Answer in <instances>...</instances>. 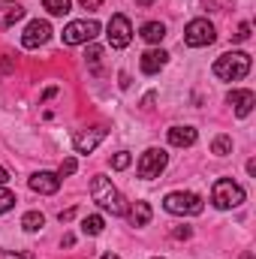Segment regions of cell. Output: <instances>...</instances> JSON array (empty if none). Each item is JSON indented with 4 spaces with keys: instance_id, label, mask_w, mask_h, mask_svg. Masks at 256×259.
Returning a JSON list of instances; mask_svg holds the SVG:
<instances>
[{
    "instance_id": "cell-1",
    "label": "cell",
    "mask_w": 256,
    "mask_h": 259,
    "mask_svg": "<svg viewBox=\"0 0 256 259\" xmlns=\"http://www.w3.org/2000/svg\"><path fill=\"white\" fill-rule=\"evenodd\" d=\"M91 196H94V202H97L103 211H109V214H115V217L127 214V199L118 193V187H115L106 175H94V178H91Z\"/></svg>"
},
{
    "instance_id": "cell-2",
    "label": "cell",
    "mask_w": 256,
    "mask_h": 259,
    "mask_svg": "<svg viewBox=\"0 0 256 259\" xmlns=\"http://www.w3.org/2000/svg\"><path fill=\"white\" fill-rule=\"evenodd\" d=\"M250 72V55L247 52H226L214 61V75L223 81H241Z\"/></svg>"
},
{
    "instance_id": "cell-3",
    "label": "cell",
    "mask_w": 256,
    "mask_h": 259,
    "mask_svg": "<svg viewBox=\"0 0 256 259\" xmlns=\"http://www.w3.org/2000/svg\"><path fill=\"white\" fill-rule=\"evenodd\" d=\"M163 208L169 214H178V217H196L205 211V202L199 193H190V190H175L163 199Z\"/></svg>"
},
{
    "instance_id": "cell-4",
    "label": "cell",
    "mask_w": 256,
    "mask_h": 259,
    "mask_svg": "<svg viewBox=\"0 0 256 259\" xmlns=\"http://www.w3.org/2000/svg\"><path fill=\"white\" fill-rule=\"evenodd\" d=\"M241 202H244V187H241V184H235L232 178L214 181V187H211V205H214V208L229 211V208H238Z\"/></svg>"
},
{
    "instance_id": "cell-5",
    "label": "cell",
    "mask_w": 256,
    "mask_h": 259,
    "mask_svg": "<svg viewBox=\"0 0 256 259\" xmlns=\"http://www.w3.org/2000/svg\"><path fill=\"white\" fill-rule=\"evenodd\" d=\"M100 33V24L94 18H81V21H69L64 27V46H84V42H94Z\"/></svg>"
},
{
    "instance_id": "cell-6",
    "label": "cell",
    "mask_w": 256,
    "mask_h": 259,
    "mask_svg": "<svg viewBox=\"0 0 256 259\" xmlns=\"http://www.w3.org/2000/svg\"><path fill=\"white\" fill-rule=\"evenodd\" d=\"M214 39H217V30H214V24L208 18H193L190 24H187V30H184V42L190 49H205Z\"/></svg>"
},
{
    "instance_id": "cell-7",
    "label": "cell",
    "mask_w": 256,
    "mask_h": 259,
    "mask_svg": "<svg viewBox=\"0 0 256 259\" xmlns=\"http://www.w3.org/2000/svg\"><path fill=\"white\" fill-rule=\"evenodd\" d=\"M166 163H169V154L163 148H148L142 154V160H139V178H145V181L160 178V172L166 169Z\"/></svg>"
},
{
    "instance_id": "cell-8",
    "label": "cell",
    "mask_w": 256,
    "mask_h": 259,
    "mask_svg": "<svg viewBox=\"0 0 256 259\" xmlns=\"http://www.w3.org/2000/svg\"><path fill=\"white\" fill-rule=\"evenodd\" d=\"M109 33V46L112 49H127L130 42H133V24H130V18L127 15H112V21H109V27H106Z\"/></svg>"
},
{
    "instance_id": "cell-9",
    "label": "cell",
    "mask_w": 256,
    "mask_h": 259,
    "mask_svg": "<svg viewBox=\"0 0 256 259\" xmlns=\"http://www.w3.org/2000/svg\"><path fill=\"white\" fill-rule=\"evenodd\" d=\"M52 39V24L49 21H30L27 27H24V33H21V46L24 49H39V46H46Z\"/></svg>"
},
{
    "instance_id": "cell-10",
    "label": "cell",
    "mask_w": 256,
    "mask_h": 259,
    "mask_svg": "<svg viewBox=\"0 0 256 259\" xmlns=\"http://www.w3.org/2000/svg\"><path fill=\"white\" fill-rule=\"evenodd\" d=\"M30 190L33 193H42V196H52L61 190V175H55V172H36V175H30Z\"/></svg>"
},
{
    "instance_id": "cell-11",
    "label": "cell",
    "mask_w": 256,
    "mask_h": 259,
    "mask_svg": "<svg viewBox=\"0 0 256 259\" xmlns=\"http://www.w3.org/2000/svg\"><path fill=\"white\" fill-rule=\"evenodd\" d=\"M106 136H109V130L106 127H94V130H88V133H78V136L72 139V148H75L78 154H91Z\"/></svg>"
},
{
    "instance_id": "cell-12",
    "label": "cell",
    "mask_w": 256,
    "mask_h": 259,
    "mask_svg": "<svg viewBox=\"0 0 256 259\" xmlns=\"http://www.w3.org/2000/svg\"><path fill=\"white\" fill-rule=\"evenodd\" d=\"M226 103L235 109L238 118H247V115L253 112V106H256V97H253V91H229Z\"/></svg>"
},
{
    "instance_id": "cell-13",
    "label": "cell",
    "mask_w": 256,
    "mask_h": 259,
    "mask_svg": "<svg viewBox=\"0 0 256 259\" xmlns=\"http://www.w3.org/2000/svg\"><path fill=\"white\" fill-rule=\"evenodd\" d=\"M21 18H24V6L18 0H0V30H9Z\"/></svg>"
},
{
    "instance_id": "cell-14",
    "label": "cell",
    "mask_w": 256,
    "mask_h": 259,
    "mask_svg": "<svg viewBox=\"0 0 256 259\" xmlns=\"http://www.w3.org/2000/svg\"><path fill=\"white\" fill-rule=\"evenodd\" d=\"M166 61H169V55H166L163 49H148V52L142 55L139 66H142V72H145V75H154V72H160V69L166 66Z\"/></svg>"
},
{
    "instance_id": "cell-15",
    "label": "cell",
    "mask_w": 256,
    "mask_h": 259,
    "mask_svg": "<svg viewBox=\"0 0 256 259\" xmlns=\"http://www.w3.org/2000/svg\"><path fill=\"white\" fill-rule=\"evenodd\" d=\"M139 36H142L145 42L157 46V42L166 36V24H163V21H145V24H142V30H139Z\"/></svg>"
},
{
    "instance_id": "cell-16",
    "label": "cell",
    "mask_w": 256,
    "mask_h": 259,
    "mask_svg": "<svg viewBox=\"0 0 256 259\" xmlns=\"http://www.w3.org/2000/svg\"><path fill=\"white\" fill-rule=\"evenodd\" d=\"M196 142V130L193 127H172L169 130V145L175 148H190Z\"/></svg>"
},
{
    "instance_id": "cell-17",
    "label": "cell",
    "mask_w": 256,
    "mask_h": 259,
    "mask_svg": "<svg viewBox=\"0 0 256 259\" xmlns=\"http://www.w3.org/2000/svg\"><path fill=\"white\" fill-rule=\"evenodd\" d=\"M130 223L133 226H148L151 223V205L148 202H136L133 211H130Z\"/></svg>"
},
{
    "instance_id": "cell-18",
    "label": "cell",
    "mask_w": 256,
    "mask_h": 259,
    "mask_svg": "<svg viewBox=\"0 0 256 259\" xmlns=\"http://www.w3.org/2000/svg\"><path fill=\"white\" fill-rule=\"evenodd\" d=\"M42 226H46L42 211H27V214L21 217V229H24V232H39Z\"/></svg>"
},
{
    "instance_id": "cell-19",
    "label": "cell",
    "mask_w": 256,
    "mask_h": 259,
    "mask_svg": "<svg viewBox=\"0 0 256 259\" xmlns=\"http://www.w3.org/2000/svg\"><path fill=\"white\" fill-rule=\"evenodd\" d=\"M103 226H106V220H103L100 214H88V217L81 220V232H84V235H100Z\"/></svg>"
},
{
    "instance_id": "cell-20",
    "label": "cell",
    "mask_w": 256,
    "mask_h": 259,
    "mask_svg": "<svg viewBox=\"0 0 256 259\" xmlns=\"http://www.w3.org/2000/svg\"><path fill=\"white\" fill-rule=\"evenodd\" d=\"M211 154H217V157L232 154V139H229V136H217V139L211 142Z\"/></svg>"
},
{
    "instance_id": "cell-21",
    "label": "cell",
    "mask_w": 256,
    "mask_h": 259,
    "mask_svg": "<svg viewBox=\"0 0 256 259\" xmlns=\"http://www.w3.org/2000/svg\"><path fill=\"white\" fill-rule=\"evenodd\" d=\"M42 9H49L52 15H66L69 12V0H42Z\"/></svg>"
},
{
    "instance_id": "cell-22",
    "label": "cell",
    "mask_w": 256,
    "mask_h": 259,
    "mask_svg": "<svg viewBox=\"0 0 256 259\" xmlns=\"http://www.w3.org/2000/svg\"><path fill=\"white\" fill-rule=\"evenodd\" d=\"M100 58H103V49H100V46H91V49H88V66H91L94 72H100Z\"/></svg>"
},
{
    "instance_id": "cell-23",
    "label": "cell",
    "mask_w": 256,
    "mask_h": 259,
    "mask_svg": "<svg viewBox=\"0 0 256 259\" xmlns=\"http://www.w3.org/2000/svg\"><path fill=\"white\" fill-rule=\"evenodd\" d=\"M12 205H15V193L6 190V187H0V214H6Z\"/></svg>"
},
{
    "instance_id": "cell-24",
    "label": "cell",
    "mask_w": 256,
    "mask_h": 259,
    "mask_svg": "<svg viewBox=\"0 0 256 259\" xmlns=\"http://www.w3.org/2000/svg\"><path fill=\"white\" fill-rule=\"evenodd\" d=\"M130 160H133V157H130L127 151H118V154L112 157V169H118V172H121V169H127Z\"/></svg>"
},
{
    "instance_id": "cell-25",
    "label": "cell",
    "mask_w": 256,
    "mask_h": 259,
    "mask_svg": "<svg viewBox=\"0 0 256 259\" xmlns=\"http://www.w3.org/2000/svg\"><path fill=\"white\" fill-rule=\"evenodd\" d=\"M75 169H78V163H75V157H66L64 163H61V172H58V175H61V178H66V175H72Z\"/></svg>"
},
{
    "instance_id": "cell-26",
    "label": "cell",
    "mask_w": 256,
    "mask_h": 259,
    "mask_svg": "<svg viewBox=\"0 0 256 259\" xmlns=\"http://www.w3.org/2000/svg\"><path fill=\"white\" fill-rule=\"evenodd\" d=\"M190 235H193L190 226H175V229H172V238H190Z\"/></svg>"
},
{
    "instance_id": "cell-27",
    "label": "cell",
    "mask_w": 256,
    "mask_h": 259,
    "mask_svg": "<svg viewBox=\"0 0 256 259\" xmlns=\"http://www.w3.org/2000/svg\"><path fill=\"white\" fill-rule=\"evenodd\" d=\"M205 3H208V9H217V12H223L229 6V0H205Z\"/></svg>"
},
{
    "instance_id": "cell-28",
    "label": "cell",
    "mask_w": 256,
    "mask_h": 259,
    "mask_svg": "<svg viewBox=\"0 0 256 259\" xmlns=\"http://www.w3.org/2000/svg\"><path fill=\"white\" fill-rule=\"evenodd\" d=\"M0 259H30L27 253H15V250H0Z\"/></svg>"
},
{
    "instance_id": "cell-29",
    "label": "cell",
    "mask_w": 256,
    "mask_h": 259,
    "mask_svg": "<svg viewBox=\"0 0 256 259\" xmlns=\"http://www.w3.org/2000/svg\"><path fill=\"white\" fill-rule=\"evenodd\" d=\"M72 217H75V208H66V211H61V214H58V220H61V223H69Z\"/></svg>"
},
{
    "instance_id": "cell-30",
    "label": "cell",
    "mask_w": 256,
    "mask_h": 259,
    "mask_svg": "<svg viewBox=\"0 0 256 259\" xmlns=\"http://www.w3.org/2000/svg\"><path fill=\"white\" fill-rule=\"evenodd\" d=\"M247 36H250V24H241V27H238V33H235V39H241V42H244Z\"/></svg>"
},
{
    "instance_id": "cell-31",
    "label": "cell",
    "mask_w": 256,
    "mask_h": 259,
    "mask_svg": "<svg viewBox=\"0 0 256 259\" xmlns=\"http://www.w3.org/2000/svg\"><path fill=\"white\" fill-rule=\"evenodd\" d=\"M81 3V9H100L103 6V0H78Z\"/></svg>"
},
{
    "instance_id": "cell-32",
    "label": "cell",
    "mask_w": 256,
    "mask_h": 259,
    "mask_svg": "<svg viewBox=\"0 0 256 259\" xmlns=\"http://www.w3.org/2000/svg\"><path fill=\"white\" fill-rule=\"evenodd\" d=\"M6 181H9V172H6V169H3V166H0V187H3V184H6Z\"/></svg>"
},
{
    "instance_id": "cell-33",
    "label": "cell",
    "mask_w": 256,
    "mask_h": 259,
    "mask_svg": "<svg viewBox=\"0 0 256 259\" xmlns=\"http://www.w3.org/2000/svg\"><path fill=\"white\" fill-rule=\"evenodd\" d=\"M121 88H124V91L130 88V75H127V72H121Z\"/></svg>"
},
{
    "instance_id": "cell-34",
    "label": "cell",
    "mask_w": 256,
    "mask_h": 259,
    "mask_svg": "<svg viewBox=\"0 0 256 259\" xmlns=\"http://www.w3.org/2000/svg\"><path fill=\"white\" fill-rule=\"evenodd\" d=\"M103 259H121V256H115V253H106V256H103Z\"/></svg>"
},
{
    "instance_id": "cell-35",
    "label": "cell",
    "mask_w": 256,
    "mask_h": 259,
    "mask_svg": "<svg viewBox=\"0 0 256 259\" xmlns=\"http://www.w3.org/2000/svg\"><path fill=\"white\" fill-rule=\"evenodd\" d=\"M241 259H253V253H244V256H241Z\"/></svg>"
},
{
    "instance_id": "cell-36",
    "label": "cell",
    "mask_w": 256,
    "mask_h": 259,
    "mask_svg": "<svg viewBox=\"0 0 256 259\" xmlns=\"http://www.w3.org/2000/svg\"><path fill=\"white\" fill-rule=\"evenodd\" d=\"M139 3H142V6H148V3H151V0H139Z\"/></svg>"
},
{
    "instance_id": "cell-37",
    "label": "cell",
    "mask_w": 256,
    "mask_h": 259,
    "mask_svg": "<svg viewBox=\"0 0 256 259\" xmlns=\"http://www.w3.org/2000/svg\"><path fill=\"white\" fill-rule=\"evenodd\" d=\"M154 259H160V256H154Z\"/></svg>"
}]
</instances>
